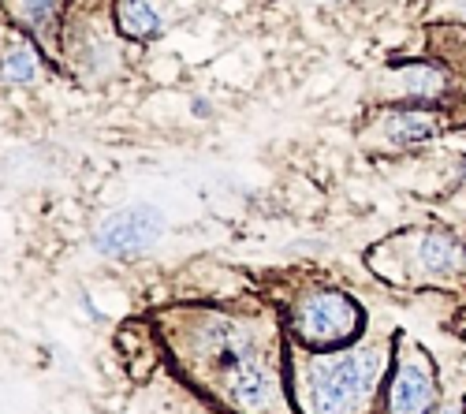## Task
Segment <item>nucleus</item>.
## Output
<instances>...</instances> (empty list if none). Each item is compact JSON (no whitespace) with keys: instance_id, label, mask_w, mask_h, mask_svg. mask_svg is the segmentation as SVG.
<instances>
[{"instance_id":"1","label":"nucleus","mask_w":466,"mask_h":414,"mask_svg":"<svg viewBox=\"0 0 466 414\" xmlns=\"http://www.w3.org/2000/svg\"><path fill=\"white\" fill-rule=\"evenodd\" d=\"M384 373V351L358 343L351 351L317 355L302 370V410L306 414H362Z\"/></svg>"},{"instance_id":"2","label":"nucleus","mask_w":466,"mask_h":414,"mask_svg":"<svg viewBox=\"0 0 466 414\" xmlns=\"http://www.w3.org/2000/svg\"><path fill=\"white\" fill-rule=\"evenodd\" d=\"M362 329H366V314H362L358 303L343 291H309L306 299H299L291 310L295 340L314 347V351L351 347L362 336Z\"/></svg>"},{"instance_id":"3","label":"nucleus","mask_w":466,"mask_h":414,"mask_svg":"<svg viewBox=\"0 0 466 414\" xmlns=\"http://www.w3.org/2000/svg\"><path fill=\"white\" fill-rule=\"evenodd\" d=\"M396 370L384 392V414H429L436 407V370L422 343L399 329L396 332Z\"/></svg>"},{"instance_id":"4","label":"nucleus","mask_w":466,"mask_h":414,"mask_svg":"<svg viewBox=\"0 0 466 414\" xmlns=\"http://www.w3.org/2000/svg\"><path fill=\"white\" fill-rule=\"evenodd\" d=\"M164 236V213L153 205H123L112 209L94 228V250L112 262H131V257L153 250Z\"/></svg>"},{"instance_id":"5","label":"nucleus","mask_w":466,"mask_h":414,"mask_svg":"<svg viewBox=\"0 0 466 414\" xmlns=\"http://www.w3.org/2000/svg\"><path fill=\"white\" fill-rule=\"evenodd\" d=\"M399 243L407 247V269L418 280L444 284L466 269V247L448 231H414Z\"/></svg>"},{"instance_id":"6","label":"nucleus","mask_w":466,"mask_h":414,"mask_svg":"<svg viewBox=\"0 0 466 414\" xmlns=\"http://www.w3.org/2000/svg\"><path fill=\"white\" fill-rule=\"evenodd\" d=\"M448 90V71L436 63H392L381 75V94L399 101H436Z\"/></svg>"},{"instance_id":"7","label":"nucleus","mask_w":466,"mask_h":414,"mask_svg":"<svg viewBox=\"0 0 466 414\" xmlns=\"http://www.w3.org/2000/svg\"><path fill=\"white\" fill-rule=\"evenodd\" d=\"M377 127L392 146H422V142L440 135V116L433 109L403 105V109H388L377 120Z\"/></svg>"},{"instance_id":"8","label":"nucleus","mask_w":466,"mask_h":414,"mask_svg":"<svg viewBox=\"0 0 466 414\" xmlns=\"http://www.w3.org/2000/svg\"><path fill=\"white\" fill-rule=\"evenodd\" d=\"M63 8H68V0H11L16 23L42 45H56Z\"/></svg>"},{"instance_id":"9","label":"nucleus","mask_w":466,"mask_h":414,"mask_svg":"<svg viewBox=\"0 0 466 414\" xmlns=\"http://www.w3.org/2000/svg\"><path fill=\"white\" fill-rule=\"evenodd\" d=\"M116 27L131 42H153L164 34L161 0H116Z\"/></svg>"},{"instance_id":"10","label":"nucleus","mask_w":466,"mask_h":414,"mask_svg":"<svg viewBox=\"0 0 466 414\" xmlns=\"http://www.w3.org/2000/svg\"><path fill=\"white\" fill-rule=\"evenodd\" d=\"M0 75L11 83V86H30L37 75H42V56L30 42H16L8 45L4 60H0Z\"/></svg>"},{"instance_id":"11","label":"nucleus","mask_w":466,"mask_h":414,"mask_svg":"<svg viewBox=\"0 0 466 414\" xmlns=\"http://www.w3.org/2000/svg\"><path fill=\"white\" fill-rule=\"evenodd\" d=\"M429 414H466V399H448V403H436Z\"/></svg>"},{"instance_id":"12","label":"nucleus","mask_w":466,"mask_h":414,"mask_svg":"<svg viewBox=\"0 0 466 414\" xmlns=\"http://www.w3.org/2000/svg\"><path fill=\"white\" fill-rule=\"evenodd\" d=\"M455 16H462V19H466V0H455Z\"/></svg>"}]
</instances>
